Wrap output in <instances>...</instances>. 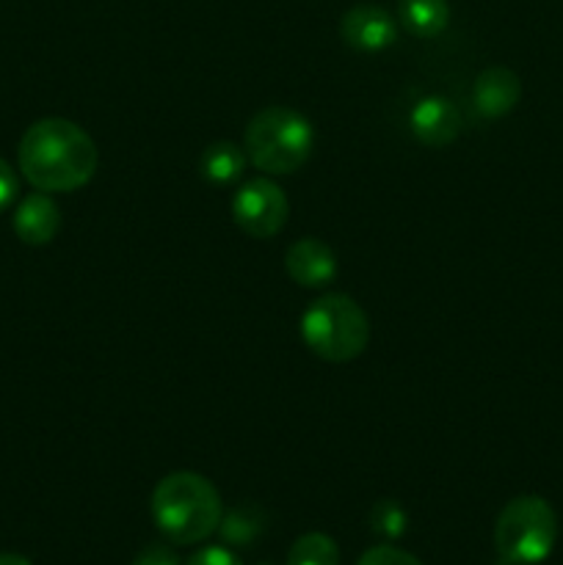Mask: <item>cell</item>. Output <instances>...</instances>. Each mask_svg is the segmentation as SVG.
<instances>
[{"instance_id":"obj_15","label":"cell","mask_w":563,"mask_h":565,"mask_svg":"<svg viewBox=\"0 0 563 565\" xmlns=\"http://www.w3.org/2000/svg\"><path fill=\"white\" fill-rule=\"evenodd\" d=\"M221 539L232 546H248L259 533H263V511L252 505H241L221 516Z\"/></svg>"},{"instance_id":"obj_18","label":"cell","mask_w":563,"mask_h":565,"mask_svg":"<svg viewBox=\"0 0 563 565\" xmlns=\"http://www.w3.org/2000/svg\"><path fill=\"white\" fill-rule=\"evenodd\" d=\"M185 565H243V563L237 561L230 550H224V546H204V550H199Z\"/></svg>"},{"instance_id":"obj_9","label":"cell","mask_w":563,"mask_h":565,"mask_svg":"<svg viewBox=\"0 0 563 565\" xmlns=\"http://www.w3.org/2000/svg\"><path fill=\"white\" fill-rule=\"evenodd\" d=\"M414 138L425 147H447L461 130V114L445 97H423L408 114Z\"/></svg>"},{"instance_id":"obj_1","label":"cell","mask_w":563,"mask_h":565,"mask_svg":"<svg viewBox=\"0 0 563 565\" xmlns=\"http://www.w3.org/2000/svg\"><path fill=\"white\" fill-rule=\"evenodd\" d=\"M20 171L36 191L70 193L86 185L99 163L92 136L70 119L31 125L17 149Z\"/></svg>"},{"instance_id":"obj_11","label":"cell","mask_w":563,"mask_h":565,"mask_svg":"<svg viewBox=\"0 0 563 565\" xmlns=\"http://www.w3.org/2000/svg\"><path fill=\"white\" fill-rule=\"evenodd\" d=\"M14 232L28 246H47L61 230V210L47 193H28L14 213Z\"/></svg>"},{"instance_id":"obj_4","label":"cell","mask_w":563,"mask_h":565,"mask_svg":"<svg viewBox=\"0 0 563 565\" xmlns=\"http://www.w3.org/2000/svg\"><path fill=\"white\" fill-rule=\"evenodd\" d=\"M301 340L323 362H351L368 348L370 320L351 296L326 292L301 315Z\"/></svg>"},{"instance_id":"obj_20","label":"cell","mask_w":563,"mask_h":565,"mask_svg":"<svg viewBox=\"0 0 563 565\" xmlns=\"http://www.w3.org/2000/svg\"><path fill=\"white\" fill-rule=\"evenodd\" d=\"M130 565H180V561H177V555L169 550V546L152 544L147 546V550L138 552L136 561Z\"/></svg>"},{"instance_id":"obj_21","label":"cell","mask_w":563,"mask_h":565,"mask_svg":"<svg viewBox=\"0 0 563 565\" xmlns=\"http://www.w3.org/2000/svg\"><path fill=\"white\" fill-rule=\"evenodd\" d=\"M0 565H33L28 557L14 555V552H0Z\"/></svg>"},{"instance_id":"obj_3","label":"cell","mask_w":563,"mask_h":565,"mask_svg":"<svg viewBox=\"0 0 563 565\" xmlns=\"http://www.w3.org/2000/svg\"><path fill=\"white\" fill-rule=\"evenodd\" d=\"M315 130L309 119L285 105H270L252 116L243 138L248 163L265 174H293L309 160Z\"/></svg>"},{"instance_id":"obj_8","label":"cell","mask_w":563,"mask_h":565,"mask_svg":"<svg viewBox=\"0 0 563 565\" xmlns=\"http://www.w3.org/2000/svg\"><path fill=\"white\" fill-rule=\"evenodd\" d=\"M285 268L296 285L315 290V287H326L329 281H334L337 257L320 237H301L287 248Z\"/></svg>"},{"instance_id":"obj_17","label":"cell","mask_w":563,"mask_h":565,"mask_svg":"<svg viewBox=\"0 0 563 565\" xmlns=\"http://www.w3.org/2000/svg\"><path fill=\"white\" fill-rule=\"evenodd\" d=\"M357 565H423V563H419L414 555H408V552L397 550V546L381 544L364 552Z\"/></svg>"},{"instance_id":"obj_6","label":"cell","mask_w":563,"mask_h":565,"mask_svg":"<svg viewBox=\"0 0 563 565\" xmlns=\"http://www.w3.org/2000/svg\"><path fill=\"white\" fill-rule=\"evenodd\" d=\"M287 213H290V204H287L285 191L265 177L243 182L232 196V218L248 237H259V241L276 237L287 224Z\"/></svg>"},{"instance_id":"obj_12","label":"cell","mask_w":563,"mask_h":565,"mask_svg":"<svg viewBox=\"0 0 563 565\" xmlns=\"http://www.w3.org/2000/svg\"><path fill=\"white\" fill-rule=\"evenodd\" d=\"M248 158L246 149H241L232 141H215L199 158V171L210 185H232L243 177Z\"/></svg>"},{"instance_id":"obj_14","label":"cell","mask_w":563,"mask_h":565,"mask_svg":"<svg viewBox=\"0 0 563 565\" xmlns=\"http://www.w3.org/2000/svg\"><path fill=\"white\" fill-rule=\"evenodd\" d=\"M287 565H340V550L326 533H307L290 546Z\"/></svg>"},{"instance_id":"obj_10","label":"cell","mask_w":563,"mask_h":565,"mask_svg":"<svg viewBox=\"0 0 563 565\" xmlns=\"http://www.w3.org/2000/svg\"><path fill=\"white\" fill-rule=\"evenodd\" d=\"M522 99V81L508 66H489L472 86V105L484 119H500L511 114Z\"/></svg>"},{"instance_id":"obj_5","label":"cell","mask_w":563,"mask_h":565,"mask_svg":"<svg viewBox=\"0 0 563 565\" xmlns=\"http://www.w3.org/2000/svg\"><path fill=\"white\" fill-rule=\"evenodd\" d=\"M557 516L544 497L522 494L508 502L495 524V552L500 565H539L552 555Z\"/></svg>"},{"instance_id":"obj_2","label":"cell","mask_w":563,"mask_h":565,"mask_svg":"<svg viewBox=\"0 0 563 565\" xmlns=\"http://www.w3.org/2000/svg\"><path fill=\"white\" fill-rule=\"evenodd\" d=\"M152 519L171 544H202L219 530L224 508L221 494L204 475L171 472L155 486Z\"/></svg>"},{"instance_id":"obj_7","label":"cell","mask_w":563,"mask_h":565,"mask_svg":"<svg viewBox=\"0 0 563 565\" xmlns=\"http://www.w3.org/2000/svg\"><path fill=\"white\" fill-rule=\"evenodd\" d=\"M340 36L359 53H381L395 42V20L381 6H353L342 14Z\"/></svg>"},{"instance_id":"obj_16","label":"cell","mask_w":563,"mask_h":565,"mask_svg":"<svg viewBox=\"0 0 563 565\" xmlns=\"http://www.w3.org/2000/svg\"><path fill=\"white\" fill-rule=\"evenodd\" d=\"M406 511L392 500L375 502V508L370 511V527L384 539H397V535L406 533Z\"/></svg>"},{"instance_id":"obj_13","label":"cell","mask_w":563,"mask_h":565,"mask_svg":"<svg viewBox=\"0 0 563 565\" xmlns=\"http://www.w3.org/2000/svg\"><path fill=\"white\" fill-rule=\"evenodd\" d=\"M397 17L408 33L419 39H434L450 22V6L447 0H401Z\"/></svg>"},{"instance_id":"obj_19","label":"cell","mask_w":563,"mask_h":565,"mask_svg":"<svg viewBox=\"0 0 563 565\" xmlns=\"http://www.w3.org/2000/svg\"><path fill=\"white\" fill-rule=\"evenodd\" d=\"M17 193H20V180H17L14 169L0 158V213L14 202Z\"/></svg>"}]
</instances>
